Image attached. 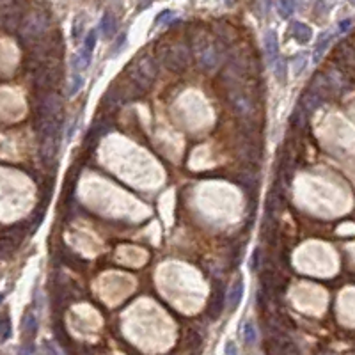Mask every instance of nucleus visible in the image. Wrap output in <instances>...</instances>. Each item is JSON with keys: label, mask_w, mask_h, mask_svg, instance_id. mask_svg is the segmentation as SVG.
<instances>
[{"label": "nucleus", "mask_w": 355, "mask_h": 355, "mask_svg": "<svg viewBox=\"0 0 355 355\" xmlns=\"http://www.w3.org/2000/svg\"><path fill=\"white\" fill-rule=\"evenodd\" d=\"M128 77L137 87L147 89L153 85V82L158 77V63L155 57L147 54H142L128 66Z\"/></svg>", "instance_id": "obj_1"}, {"label": "nucleus", "mask_w": 355, "mask_h": 355, "mask_svg": "<svg viewBox=\"0 0 355 355\" xmlns=\"http://www.w3.org/2000/svg\"><path fill=\"white\" fill-rule=\"evenodd\" d=\"M164 64L170 71H183L190 64V48L185 43H172L164 50Z\"/></svg>", "instance_id": "obj_2"}, {"label": "nucleus", "mask_w": 355, "mask_h": 355, "mask_svg": "<svg viewBox=\"0 0 355 355\" xmlns=\"http://www.w3.org/2000/svg\"><path fill=\"white\" fill-rule=\"evenodd\" d=\"M46 29H48V16L44 13H32L21 25V36L27 41H32V39L41 38Z\"/></svg>", "instance_id": "obj_3"}, {"label": "nucleus", "mask_w": 355, "mask_h": 355, "mask_svg": "<svg viewBox=\"0 0 355 355\" xmlns=\"http://www.w3.org/2000/svg\"><path fill=\"white\" fill-rule=\"evenodd\" d=\"M61 110H63V105H61L59 96L48 94V96H44L41 100L38 116L41 119V123H59L57 117L61 116Z\"/></svg>", "instance_id": "obj_4"}, {"label": "nucleus", "mask_w": 355, "mask_h": 355, "mask_svg": "<svg viewBox=\"0 0 355 355\" xmlns=\"http://www.w3.org/2000/svg\"><path fill=\"white\" fill-rule=\"evenodd\" d=\"M197 59H199L201 68H205L206 71H213L219 66L220 52L215 44L205 43V46H199V50H197Z\"/></svg>", "instance_id": "obj_5"}, {"label": "nucleus", "mask_w": 355, "mask_h": 355, "mask_svg": "<svg viewBox=\"0 0 355 355\" xmlns=\"http://www.w3.org/2000/svg\"><path fill=\"white\" fill-rule=\"evenodd\" d=\"M96 39H98L96 30L94 29L89 30V34L85 36V41H84V46H82V50H80V54H78L73 61V64L77 66V71H78V68L84 69V68H87L89 66V63H91V55H93V50H94V46H96Z\"/></svg>", "instance_id": "obj_6"}, {"label": "nucleus", "mask_w": 355, "mask_h": 355, "mask_svg": "<svg viewBox=\"0 0 355 355\" xmlns=\"http://www.w3.org/2000/svg\"><path fill=\"white\" fill-rule=\"evenodd\" d=\"M38 334V316L34 311L25 313L23 320H21V336L25 343H32V339Z\"/></svg>", "instance_id": "obj_7"}, {"label": "nucleus", "mask_w": 355, "mask_h": 355, "mask_svg": "<svg viewBox=\"0 0 355 355\" xmlns=\"http://www.w3.org/2000/svg\"><path fill=\"white\" fill-rule=\"evenodd\" d=\"M231 103H233L234 112L238 116H251L252 114V103L247 96H243L242 93H233L231 94Z\"/></svg>", "instance_id": "obj_8"}, {"label": "nucleus", "mask_w": 355, "mask_h": 355, "mask_svg": "<svg viewBox=\"0 0 355 355\" xmlns=\"http://www.w3.org/2000/svg\"><path fill=\"white\" fill-rule=\"evenodd\" d=\"M265 52H267L268 61L272 64H275V61L279 59V43H277V34L273 30H267L265 34Z\"/></svg>", "instance_id": "obj_9"}, {"label": "nucleus", "mask_w": 355, "mask_h": 355, "mask_svg": "<svg viewBox=\"0 0 355 355\" xmlns=\"http://www.w3.org/2000/svg\"><path fill=\"white\" fill-rule=\"evenodd\" d=\"M243 297V279L238 277L236 281L231 284V290H229V295H228V300H229V307H231V311H234L236 307L240 306V302H242Z\"/></svg>", "instance_id": "obj_10"}, {"label": "nucleus", "mask_w": 355, "mask_h": 355, "mask_svg": "<svg viewBox=\"0 0 355 355\" xmlns=\"http://www.w3.org/2000/svg\"><path fill=\"white\" fill-rule=\"evenodd\" d=\"M292 36L297 39L298 43H307V41H311V38H313V30L309 29L306 23L295 21V23L292 25Z\"/></svg>", "instance_id": "obj_11"}, {"label": "nucleus", "mask_w": 355, "mask_h": 355, "mask_svg": "<svg viewBox=\"0 0 355 355\" xmlns=\"http://www.w3.org/2000/svg\"><path fill=\"white\" fill-rule=\"evenodd\" d=\"M100 32H102L103 39H110L116 32V18L110 13H105L100 21Z\"/></svg>", "instance_id": "obj_12"}, {"label": "nucleus", "mask_w": 355, "mask_h": 355, "mask_svg": "<svg viewBox=\"0 0 355 355\" xmlns=\"http://www.w3.org/2000/svg\"><path fill=\"white\" fill-rule=\"evenodd\" d=\"M224 309V288L222 284L219 286V292L213 293V297H211V302H209V311L213 316H219L220 313Z\"/></svg>", "instance_id": "obj_13"}, {"label": "nucleus", "mask_w": 355, "mask_h": 355, "mask_svg": "<svg viewBox=\"0 0 355 355\" xmlns=\"http://www.w3.org/2000/svg\"><path fill=\"white\" fill-rule=\"evenodd\" d=\"M321 102H323V98L318 96V94L313 93V91H307V93L304 94V98H302V107L306 108L307 112H313V110H316V108L320 107Z\"/></svg>", "instance_id": "obj_14"}, {"label": "nucleus", "mask_w": 355, "mask_h": 355, "mask_svg": "<svg viewBox=\"0 0 355 355\" xmlns=\"http://www.w3.org/2000/svg\"><path fill=\"white\" fill-rule=\"evenodd\" d=\"M332 38H334V36H332L331 32H325V34L320 36V39H318V43H316V48H314V63L320 61V57L327 50V46H329V43H331Z\"/></svg>", "instance_id": "obj_15"}, {"label": "nucleus", "mask_w": 355, "mask_h": 355, "mask_svg": "<svg viewBox=\"0 0 355 355\" xmlns=\"http://www.w3.org/2000/svg\"><path fill=\"white\" fill-rule=\"evenodd\" d=\"M279 352H281V355H300L298 346L292 339H282L279 343Z\"/></svg>", "instance_id": "obj_16"}, {"label": "nucleus", "mask_w": 355, "mask_h": 355, "mask_svg": "<svg viewBox=\"0 0 355 355\" xmlns=\"http://www.w3.org/2000/svg\"><path fill=\"white\" fill-rule=\"evenodd\" d=\"M273 75H275V78H277L279 82H284V78H286V63L281 57L273 64Z\"/></svg>", "instance_id": "obj_17"}, {"label": "nucleus", "mask_w": 355, "mask_h": 355, "mask_svg": "<svg viewBox=\"0 0 355 355\" xmlns=\"http://www.w3.org/2000/svg\"><path fill=\"white\" fill-rule=\"evenodd\" d=\"M256 329L252 327V323H245L243 325V341L247 343V345H254L256 343Z\"/></svg>", "instance_id": "obj_18"}, {"label": "nucleus", "mask_w": 355, "mask_h": 355, "mask_svg": "<svg viewBox=\"0 0 355 355\" xmlns=\"http://www.w3.org/2000/svg\"><path fill=\"white\" fill-rule=\"evenodd\" d=\"M11 336V320L9 316L0 318V341H5Z\"/></svg>", "instance_id": "obj_19"}, {"label": "nucleus", "mask_w": 355, "mask_h": 355, "mask_svg": "<svg viewBox=\"0 0 355 355\" xmlns=\"http://www.w3.org/2000/svg\"><path fill=\"white\" fill-rule=\"evenodd\" d=\"M306 66H307V59H306V55H298L297 59H295V63H293V73L297 75H300L304 69H306Z\"/></svg>", "instance_id": "obj_20"}, {"label": "nucleus", "mask_w": 355, "mask_h": 355, "mask_svg": "<svg viewBox=\"0 0 355 355\" xmlns=\"http://www.w3.org/2000/svg\"><path fill=\"white\" fill-rule=\"evenodd\" d=\"M82 84H84V78L78 75V71H75L73 80H71V87H69V94L73 96L75 93H78V91H80V87H82Z\"/></svg>", "instance_id": "obj_21"}, {"label": "nucleus", "mask_w": 355, "mask_h": 355, "mask_svg": "<svg viewBox=\"0 0 355 355\" xmlns=\"http://www.w3.org/2000/svg\"><path fill=\"white\" fill-rule=\"evenodd\" d=\"M277 9L282 16H290L293 13V9H295V4L293 2H279Z\"/></svg>", "instance_id": "obj_22"}, {"label": "nucleus", "mask_w": 355, "mask_h": 355, "mask_svg": "<svg viewBox=\"0 0 355 355\" xmlns=\"http://www.w3.org/2000/svg\"><path fill=\"white\" fill-rule=\"evenodd\" d=\"M172 11H169V9H166V11H162L160 15L156 16V20H155V23L156 25H166L169 20H172Z\"/></svg>", "instance_id": "obj_23"}, {"label": "nucleus", "mask_w": 355, "mask_h": 355, "mask_svg": "<svg viewBox=\"0 0 355 355\" xmlns=\"http://www.w3.org/2000/svg\"><path fill=\"white\" fill-rule=\"evenodd\" d=\"M18 355H36V348L32 343H25L23 346L18 348Z\"/></svg>", "instance_id": "obj_24"}, {"label": "nucleus", "mask_w": 355, "mask_h": 355, "mask_svg": "<svg viewBox=\"0 0 355 355\" xmlns=\"http://www.w3.org/2000/svg\"><path fill=\"white\" fill-rule=\"evenodd\" d=\"M224 355H238V348L234 345V341H228V343H226Z\"/></svg>", "instance_id": "obj_25"}, {"label": "nucleus", "mask_w": 355, "mask_h": 355, "mask_svg": "<svg viewBox=\"0 0 355 355\" xmlns=\"http://www.w3.org/2000/svg\"><path fill=\"white\" fill-rule=\"evenodd\" d=\"M44 352H46V355H59L57 350H55V348L50 345V343H44Z\"/></svg>", "instance_id": "obj_26"}, {"label": "nucleus", "mask_w": 355, "mask_h": 355, "mask_svg": "<svg viewBox=\"0 0 355 355\" xmlns=\"http://www.w3.org/2000/svg\"><path fill=\"white\" fill-rule=\"evenodd\" d=\"M350 25H352V20H345V21H341V23H339V32H346Z\"/></svg>", "instance_id": "obj_27"}]
</instances>
